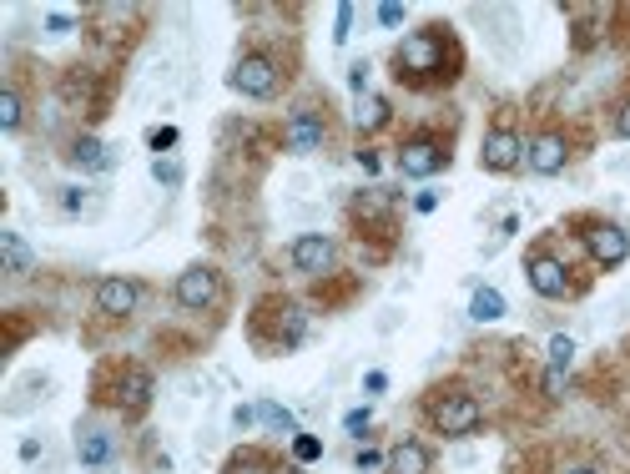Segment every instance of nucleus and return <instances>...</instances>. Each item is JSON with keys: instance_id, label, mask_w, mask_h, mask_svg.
Segmentation results:
<instances>
[{"instance_id": "f257e3e1", "label": "nucleus", "mask_w": 630, "mask_h": 474, "mask_svg": "<svg viewBox=\"0 0 630 474\" xmlns=\"http://www.w3.org/2000/svg\"><path fill=\"white\" fill-rule=\"evenodd\" d=\"M449 61L459 66V56H449V41H444V31H439V26H429V31H414V36L399 46V56H394V66H399V76H404V81H424V76H454V71H449Z\"/></svg>"}, {"instance_id": "f03ea898", "label": "nucleus", "mask_w": 630, "mask_h": 474, "mask_svg": "<svg viewBox=\"0 0 630 474\" xmlns=\"http://www.w3.org/2000/svg\"><path fill=\"white\" fill-rule=\"evenodd\" d=\"M429 419H434V429L439 434H474L479 429V404H474V394H439L434 399V409H429Z\"/></svg>"}, {"instance_id": "7ed1b4c3", "label": "nucleus", "mask_w": 630, "mask_h": 474, "mask_svg": "<svg viewBox=\"0 0 630 474\" xmlns=\"http://www.w3.org/2000/svg\"><path fill=\"white\" fill-rule=\"evenodd\" d=\"M232 91H242V96H273L278 91V66L268 61V56H242L237 66H232Z\"/></svg>"}, {"instance_id": "20e7f679", "label": "nucleus", "mask_w": 630, "mask_h": 474, "mask_svg": "<svg viewBox=\"0 0 630 474\" xmlns=\"http://www.w3.org/2000/svg\"><path fill=\"white\" fill-rule=\"evenodd\" d=\"M585 248H590V258H595L600 268H620V263L630 258V237H625L615 222H590Z\"/></svg>"}, {"instance_id": "39448f33", "label": "nucleus", "mask_w": 630, "mask_h": 474, "mask_svg": "<svg viewBox=\"0 0 630 474\" xmlns=\"http://www.w3.org/2000/svg\"><path fill=\"white\" fill-rule=\"evenodd\" d=\"M288 258H293V268H298V273L323 278V273L333 268V258H338V253H333V237H323V232H303L298 243H293V253H288Z\"/></svg>"}, {"instance_id": "423d86ee", "label": "nucleus", "mask_w": 630, "mask_h": 474, "mask_svg": "<svg viewBox=\"0 0 630 474\" xmlns=\"http://www.w3.org/2000/svg\"><path fill=\"white\" fill-rule=\"evenodd\" d=\"M444 162H449V152H444L434 137H414V142L399 147V167H404V177H434Z\"/></svg>"}, {"instance_id": "0eeeda50", "label": "nucleus", "mask_w": 630, "mask_h": 474, "mask_svg": "<svg viewBox=\"0 0 630 474\" xmlns=\"http://www.w3.org/2000/svg\"><path fill=\"white\" fill-rule=\"evenodd\" d=\"M217 293H222V283H217V273H212V268H187V273L177 278V303H182V308H192V313L212 308V303H217Z\"/></svg>"}, {"instance_id": "6e6552de", "label": "nucleus", "mask_w": 630, "mask_h": 474, "mask_svg": "<svg viewBox=\"0 0 630 474\" xmlns=\"http://www.w3.org/2000/svg\"><path fill=\"white\" fill-rule=\"evenodd\" d=\"M142 303V288L132 283V278H101L96 283V308L106 313V318H126Z\"/></svg>"}, {"instance_id": "1a4fd4ad", "label": "nucleus", "mask_w": 630, "mask_h": 474, "mask_svg": "<svg viewBox=\"0 0 630 474\" xmlns=\"http://www.w3.org/2000/svg\"><path fill=\"white\" fill-rule=\"evenodd\" d=\"M530 288H535L540 298H565V293H570L565 263L550 258V253H530Z\"/></svg>"}, {"instance_id": "9d476101", "label": "nucleus", "mask_w": 630, "mask_h": 474, "mask_svg": "<svg viewBox=\"0 0 630 474\" xmlns=\"http://www.w3.org/2000/svg\"><path fill=\"white\" fill-rule=\"evenodd\" d=\"M520 157H525V147H520V137H515L510 127H494V132L484 137V167H489V172H515Z\"/></svg>"}, {"instance_id": "9b49d317", "label": "nucleus", "mask_w": 630, "mask_h": 474, "mask_svg": "<svg viewBox=\"0 0 630 474\" xmlns=\"http://www.w3.org/2000/svg\"><path fill=\"white\" fill-rule=\"evenodd\" d=\"M565 157H570V147H565L560 132H540V137L530 142V167H535L540 177H555V172L565 167Z\"/></svg>"}, {"instance_id": "f8f14e48", "label": "nucleus", "mask_w": 630, "mask_h": 474, "mask_svg": "<svg viewBox=\"0 0 630 474\" xmlns=\"http://www.w3.org/2000/svg\"><path fill=\"white\" fill-rule=\"evenodd\" d=\"M116 404H121L126 414H142V409L152 404V374H147V369H126L121 384H116Z\"/></svg>"}, {"instance_id": "ddd939ff", "label": "nucleus", "mask_w": 630, "mask_h": 474, "mask_svg": "<svg viewBox=\"0 0 630 474\" xmlns=\"http://www.w3.org/2000/svg\"><path fill=\"white\" fill-rule=\"evenodd\" d=\"M0 258H6V273H16V278L36 273V253L26 248L21 232H0Z\"/></svg>"}, {"instance_id": "4468645a", "label": "nucleus", "mask_w": 630, "mask_h": 474, "mask_svg": "<svg viewBox=\"0 0 630 474\" xmlns=\"http://www.w3.org/2000/svg\"><path fill=\"white\" fill-rule=\"evenodd\" d=\"M318 142H323V122H318L313 111H298L293 122H288V147L308 157V152H318Z\"/></svg>"}, {"instance_id": "2eb2a0df", "label": "nucleus", "mask_w": 630, "mask_h": 474, "mask_svg": "<svg viewBox=\"0 0 630 474\" xmlns=\"http://www.w3.org/2000/svg\"><path fill=\"white\" fill-rule=\"evenodd\" d=\"M389 474H429V449L414 444V439L394 444V454H389Z\"/></svg>"}, {"instance_id": "dca6fc26", "label": "nucleus", "mask_w": 630, "mask_h": 474, "mask_svg": "<svg viewBox=\"0 0 630 474\" xmlns=\"http://www.w3.org/2000/svg\"><path fill=\"white\" fill-rule=\"evenodd\" d=\"M76 459H81L86 469H101V464H111V434H101V429L81 434V439H76Z\"/></svg>"}, {"instance_id": "f3484780", "label": "nucleus", "mask_w": 630, "mask_h": 474, "mask_svg": "<svg viewBox=\"0 0 630 474\" xmlns=\"http://www.w3.org/2000/svg\"><path fill=\"white\" fill-rule=\"evenodd\" d=\"M353 122H358V132H378V127L389 122V101L384 96H363L358 111H353Z\"/></svg>"}, {"instance_id": "a211bd4d", "label": "nucleus", "mask_w": 630, "mask_h": 474, "mask_svg": "<svg viewBox=\"0 0 630 474\" xmlns=\"http://www.w3.org/2000/svg\"><path fill=\"white\" fill-rule=\"evenodd\" d=\"M71 162L86 167V172H106V167H111V157H106V147H101L96 137H81V142L71 147Z\"/></svg>"}, {"instance_id": "6ab92c4d", "label": "nucleus", "mask_w": 630, "mask_h": 474, "mask_svg": "<svg viewBox=\"0 0 630 474\" xmlns=\"http://www.w3.org/2000/svg\"><path fill=\"white\" fill-rule=\"evenodd\" d=\"M469 318H479V323H499V318H504V298H499L494 288H474V298H469Z\"/></svg>"}, {"instance_id": "aec40b11", "label": "nucleus", "mask_w": 630, "mask_h": 474, "mask_svg": "<svg viewBox=\"0 0 630 474\" xmlns=\"http://www.w3.org/2000/svg\"><path fill=\"white\" fill-rule=\"evenodd\" d=\"M575 364V338H565V333H555L550 338V374H560L565 379V369Z\"/></svg>"}, {"instance_id": "412c9836", "label": "nucleus", "mask_w": 630, "mask_h": 474, "mask_svg": "<svg viewBox=\"0 0 630 474\" xmlns=\"http://www.w3.org/2000/svg\"><path fill=\"white\" fill-rule=\"evenodd\" d=\"M258 419H268L273 429H283V434H303L298 429V419L288 414V409H278V404H258Z\"/></svg>"}, {"instance_id": "4be33fe9", "label": "nucleus", "mask_w": 630, "mask_h": 474, "mask_svg": "<svg viewBox=\"0 0 630 474\" xmlns=\"http://www.w3.org/2000/svg\"><path fill=\"white\" fill-rule=\"evenodd\" d=\"M0 127H6V132H16V127H21V96H16V91L0 96Z\"/></svg>"}, {"instance_id": "5701e85b", "label": "nucleus", "mask_w": 630, "mask_h": 474, "mask_svg": "<svg viewBox=\"0 0 630 474\" xmlns=\"http://www.w3.org/2000/svg\"><path fill=\"white\" fill-rule=\"evenodd\" d=\"M152 177H157L162 187H177V182H182V162H172V157H157V162H152Z\"/></svg>"}, {"instance_id": "b1692460", "label": "nucleus", "mask_w": 630, "mask_h": 474, "mask_svg": "<svg viewBox=\"0 0 630 474\" xmlns=\"http://www.w3.org/2000/svg\"><path fill=\"white\" fill-rule=\"evenodd\" d=\"M293 454H298V459H303V464H313V459H318V454H323V444H318V439H313V434H298V439H293Z\"/></svg>"}, {"instance_id": "393cba45", "label": "nucleus", "mask_w": 630, "mask_h": 474, "mask_svg": "<svg viewBox=\"0 0 630 474\" xmlns=\"http://www.w3.org/2000/svg\"><path fill=\"white\" fill-rule=\"evenodd\" d=\"M167 147H177V127H157V132H152V152L162 157Z\"/></svg>"}, {"instance_id": "a878e982", "label": "nucleus", "mask_w": 630, "mask_h": 474, "mask_svg": "<svg viewBox=\"0 0 630 474\" xmlns=\"http://www.w3.org/2000/svg\"><path fill=\"white\" fill-rule=\"evenodd\" d=\"M61 207H66V212H86V207H91V197H86L81 187H66V197H61Z\"/></svg>"}, {"instance_id": "bb28decb", "label": "nucleus", "mask_w": 630, "mask_h": 474, "mask_svg": "<svg viewBox=\"0 0 630 474\" xmlns=\"http://www.w3.org/2000/svg\"><path fill=\"white\" fill-rule=\"evenodd\" d=\"M348 26H353V6H338V31H333V41H348Z\"/></svg>"}, {"instance_id": "cd10ccee", "label": "nucleus", "mask_w": 630, "mask_h": 474, "mask_svg": "<svg viewBox=\"0 0 630 474\" xmlns=\"http://www.w3.org/2000/svg\"><path fill=\"white\" fill-rule=\"evenodd\" d=\"M348 86H353V91H363V86H368V66H363V61H358V66H348Z\"/></svg>"}, {"instance_id": "c85d7f7f", "label": "nucleus", "mask_w": 630, "mask_h": 474, "mask_svg": "<svg viewBox=\"0 0 630 474\" xmlns=\"http://www.w3.org/2000/svg\"><path fill=\"white\" fill-rule=\"evenodd\" d=\"M363 429H368V409H353V414H348V434L363 439Z\"/></svg>"}, {"instance_id": "c756f323", "label": "nucleus", "mask_w": 630, "mask_h": 474, "mask_svg": "<svg viewBox=\"0 0 630 474\" xmlns=\"http://www.w3.org/2000/svg\"><path fill=\"white\" fill-rule=\"evenodd\" d=\"M363 389H368V394H384V389H389V374H378V369H373V374L363 379Z\"/></svg>"}, {"instance_id": "7c9ffc66", "label": "nucleus", "mask_w": 630, "mask_h": 474, "mask_svg": "<svg viewBox=\"0 0 630 474\" xmlns=\"http://www.w3.org/2000/svg\"><path fill=\"white\" fill-rule=\"evenodd\" d=\"M378 21H384V26H399V21H404V6H378Z\"/></svg>"}, {"instance_id": "2f4dec72", "label": "nucleus", "mask_w": 630, "mask_h": 474, "mask_svg": "<svg viewBox=\"0 0 630 474\" xmlns=\"http://www.w3.org/2000/svg\"><path fill=\"white\" fill-rule=\"evenodd\" d=\"M615 137H630V101H625L620 116H615Z\"/></svg>"}, {"instance_id": "473e14b6", "label": "nucleus", "mask_w": 630, "mask_h": 474, "mask_svg": "<svg viewBox=\"0 0 630 474\" xmlns=\"http://www.w3.org/2000/svg\"><path fill=\"white\" fill-rule=\"evenodd\" d=\"M414 207H419V212H434V207H439V192H419V202H414Z\"/></svg>"}, {"instance_id": "72a5a7b5", "label": "nucleus", "mask_w": 630, "mask_h": 474, "mask_svg": "<svg viewBox=\"0 0 630 474\" xmlns=\"http://www.w3.org/2000/svg\"><path fill=\"white\" fill-rule=\"evenodd\" d=\"M358 167L363 172H378V152H358Z\"/></svg>"}, {"instance_id": "f704fd0d", "label": "nucleus", "mask_w": 630, "mask_h": 474, "mask_svg": "<svg viewBox=\"0 0 630 474\" xmlns=\"http://www.w3.org/2000/svg\"><path fill=\"white\" fill-rule=\"evenodd\" d=\"M565 474H600V469H590V464H575V469H565Z\"/></svg>"}]
</instances>
